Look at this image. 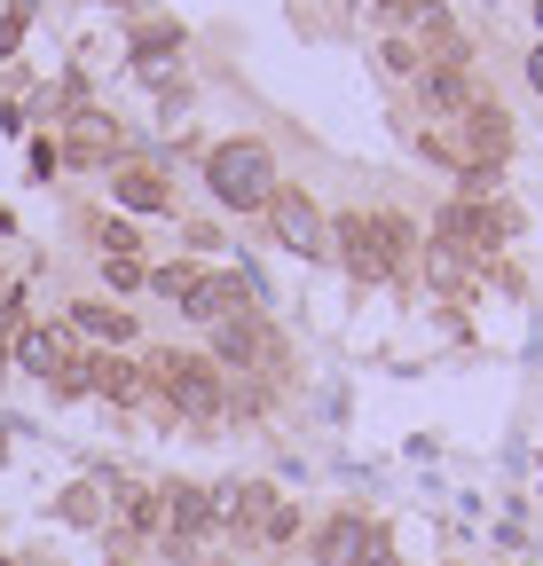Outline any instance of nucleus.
I'll return each instance as SVG.
<instances>
[{
  "label": "nucleus",
  "instance_id": "b1692460",
  "mask_svg": "<svg viewBox=\"0 0 543 566\" xmlns=\"http://www.w3.org/2000/svg\"><path fill=\"white\" fill-rule=\"evenodd\" d=\"M363 566H394V558H386V551H378V558H363Z\"/></svg>",
  "mask_w": 543,
  "mask_h": 566
},
{
  "label": "nucleus",
  "instance_id": "f03ea898",
  "mask_svg": "<svg viewBox=\"0 0 543 566\" xmlns=\"http://www.w3.org/2000/svg\"><path fill=\"white\" fill-rule=\"evenodd\" d=\"M150 386H158V401H166V417H221L229 409V386H221V363L213 354H158L150 363Z\"/></svg>",
  "mask_w": 543,
  "mask_h": 566
},
{
  "label": "nucleus",
  "instance_id": "f3484780",
  "mask_svg": "<svg viewBox=\"0 0 543 566\" xmlns=\"http://www.w3.org/2000/svg\"><path fill=\"white\" fill-rule=\"evenodd\" d=\"M426 268H434V283H449V292H457V283H472V275H481V260H472V252H457V244H441V237H434Z\"/></svg>",
  "mask_w": 543,
  "mask_h": 566
},
{
  "label": "nucleus",
  "instance_id": "aec40b11",
  "mask_svg": "<svg viewBox=\"0 0 543 566\" xmlns=\"http://www.w3.org/2000/svg\"><path fill=\"white\" fill-rule=\"evenodd\" d=\"M24 24H32V9H24V0H17V9H9V17H0V55H17V48H24Z\"/></svg>",
  "mask_w": 543,
  "mask_h": 566
},
{
  "label": "nucleus",
  "instance_id": "f257e3e1",
  "mask_svg": "<svg viewBox=\"0 0 543 566\" xmlns=\"http://www.w3.org/2000/svg\"><path fill=\"white\" fill-rule=\"evenodd\" d=\"M331 229H338L331 252L347 260L363 283H394L401 268H410V252H418V221H401V212H338Z\"/></svg>",
  "mask_w": 543,
  "mask_h": 566
},
{
  "label": "nucleus",
  "instance_id": "20e7f679",
  "mask_svg": "<svg viewBox=\"0 0 543 566\" xmlns=\"http://www.w3.org/2000/svg\"><path fill=\"white\" fill-rule=\"evenodd\" d=\"M158 535L189 558V551H206L221 535V512H213V488H197V480H166L158 488Z\"/></svg>",
  "mask_w": 543,
  "mask_h": 566
},
{
  "label": "nucleus",
  "instance_id": "412c9836",
  "mask_svg": "<svg viewBox=\"0 0 543 566\" xmlns=\"http://www.w3.org/2000/svg\"><path fill=\"white\" fill-rule=\"evenodd\" d=\"M95 237H103V244H111V260H134V229H126V221H103V229H95Z\"/></svg>",
  "mask_w": 543,
  "mask_h": 566
},
{
  "label": "nucleus",
  "instance_id": "dca6fc26",
  "mask_svg": "<svg viewBox=\"0 0 543 566\" xmlns=\"http://www.w3.org/2000/svg\"><path fill=\"white\" fill-rule=\"evenodd\" d=\"M118 520H126V535H158V488L118 480Z\"/></svg>",
  "mask_w": 543,
  "mask_h": 566
},
{
  "label": "nucleus",
  "instance_id": "a211bd4d",
  "mask_svg": "<svg viewBox=\"0 0 543 566\" xmlns=\"http://www.w3.org/2000/svg\"><path fill=\"white\" fill-rule=\"evenodd\" d=\"M260 543H268V551H292V543H300V512L276 504V512H268V527H260Z\"/></svg>",
  "mask_w": 543,
  "mask_h": 566
},
{
  "label": "nucleus",
  "instance_id": "4be33fe9",
  "mask_svg": "<svg viewBox=\"0 0 543 566\" xmlns=\"http://www.w3.org/2000/svg\"><path fill=\"white\" fill-rule=\"evenodd\" d=\"M528 80H535V87H543V48H535V55H528Z\"/></svg>",
  "mask_w": 543,
  "mask_h": 566
},
{
  "label": "nucleus",
  "instance_id": "1a4fd4ad",
  "mask_svg": "<svg viewBox=\"0 0 543 566\" xmlns=\"http://www.w3.org/2000/svg\"><path fill=\"white\" fill-rule=\"evenodd\" d=\"M268 229H276V244H284V252H300V260L331 252V237H323V212H315L300 189H276V205H268Z\"/></svg>",
  "mask_w": 543,
  "mask_h": 566
},
{
  "label": "nucleus",
  "instance_id": "39448f33",
  "mask_svg": "<svg viewBox=\"0 0 543 566\" xmlns=\"http://www.w3.org/2000/svg\"><path fill=\"white\" fill-rule=\"evenodd\" d=\"M213 363L221 370H252V378H276L284 370V346H276V331L244 307V315H221L213 323Z\"/></svg>",
  "mask_w": 543,
  "mask_h": 566
},
{
  "label": "nucleus",
  "instance_id": "9d476101",
  "mask_svg": "<svg viewBox=\"0 0 543 566\" xmlns=\"http://www.w3.org/2000/svg\"><path fill=\"white\" fill-rule=\"evenodd\" d=\"M410 87H418V111H434V118H464L472 103H481V87H472L457 63H418Z\"/></svg>",
  "mask_w": 543,
  "mask_h": 566
},
{
  "label": "nucleus",
  "instance_id": "6e6552de",
  "mask_svg": "<svg viewBox=\"0 0 543 566\" xmlns=\"http://www.w3.org/2000/svg\"><path fill=\"white\" fill-rule=\"evenodd\" d=\"M378 551H386L378 520H355V512L323 520V535L307 543V558H315V566H363V558H378Z\"/></svg>",
  "mask_w": 543,
  "mask_h": 566
},
{
  "label": "nucleus",
  "instance_id": "2eb2a0df",
  "mask_svg": "<svg viewBox=\"0 0 543 566\" xmlns=\"http://www.w3.org/2000/svg\"><path fill=\"white\" fill-rule=\"evenodd\" d=\"M118 205H126V212H166V174L118 166Z\"/></svg>",
  "mask_w": 543,
  "mask_h": 566
},
{
  "label": "nucleus",
  "instance_id": "ddd939ff",
  "mask_svg": "<svg viewBox=\"0 0 543 566\" xmlns=\"http://www.w3.org/2000/svg\"><path fill=\"white\" fill-rule=\"evenodd\" d=\"M72 354H80V346H72V331H24L17 363H24L32 378H48V386H55V378H63V363H72Z\"/></svg>",
  "mask_w": 543,
  "mask_h": 566
},
{
  "label": "nucleus",
  "instance_id": "423d86ee",
  "mask_svg": "<svg viewBox=\"0 0 543 566\" xmlns=\"http://www.w3.org/2000/svg\"><path fill=\"white\" fill-rule=\"evenodd\" d=\"M512 237V212L504 205H481V197H457V205H441V244H457V252H497Z\"/></svg>",
  "mask_w": 543,
  "mask_h": 566
},
{
  "label": "nucleus",
  "instance_id": "6ab92c4d",
  "mask_svg": "<svg viewBox=\"0 0 543 566\" xmlns=\"http://www.w3.org/2000/svg\"><path fill=\"white\" fill-rule=\"evenodd\" d=\"M55 394H95V354H72L63 378H55Z\"/></svg>",
  "mask_w": 543,
  "mask_h": 566
},
{
  "label": "nucleus",
  "instance_id": "0eeeda50",
  "mask_svg": "<svg viewBox=\"0 0 543 566\" xmlns=\"http://www.w3.org/2000/svg\"><path fill=\"white\" fill-rule=\"evenodd\" d=\"M401 40H418V48H426L418 63H457V71H464V55H472L464 32L449 24L441 0H410V9H401Z\"/></svg>",
  "mask_w": 543,
  "mask_h": 566
},
{
  "label": "nucleus",
  "instance_id": "f8f14e48",
  "mask_svg": "<svg viewBox=\"0 0 543 566\" xmlns=\"http://www.w3.org/2000/svg\"><path fill=\"white\" fill-rule=\"evenodd\" d=\"M118 150V126L103 118V111H72V134H63V166H95V158H111Z\"/></svg>",
  "mask_w": 543,
  "mask_h": 566
},
{
  "label": "nucleus",
  "instance_id": "5701e85b",
  "mask_svg": "<svg viewBox=\"0 0 543 566\" xmlns=\"http://www.w3.org/2000/svg\"><path fill=\"white\" fill-rule=\"evenodd\" d=\"M363 9H401V0H363Z\"/></svg>",
  "mask_w": 543,
  "mask_h": 566
},
{
  "label": "nucleus",
  "instance_id": "4468645a",
  "mask_svg": "<svg viewBox=\"0 0 543 566\" xmlns=\"http://www.w3.org/2000/svg\"><path fill=\"white\" fill-rule=\"evenodd\" d=\"M72 338L126 346V338H134V315H126V307H103V300H80V307H72Z\"/></svg>",
  "mask_w": 543,
  "mask_h": 566
},
{
  "label": "nucleus",
  "instance_id": "7ed1b4c3",
  "mask_svg": "<svg viewBox=\"0 0 543 566\" xmlns=\"http://www.w3.org/2000/svg\"><path fill=\"white\" fill-rule=\"evenodd\" d=\"M206 181H213V197L229 205V212H268L276 205V158L260 150V142H221V150L206 158Z\"/></svg>",
  "mask_w": 543,
  "mask_h": 566
},
{
  "label": "nucleus",
  "instance_id": "9b49d317",
  "mask_svg": "<svg viewBox=\"0 0 543 566\" xmlns=\"http://www.w3.org/2000/svg\"><path fill=\"white\" fill-rule=\"evenodd\" d=\"M95 394H111L118 409H143V401H158L150 370L134 363V354H95Z\"/></svg>",
  "mask_w": 543,
  "mask_h": 566
}]
</instances>
